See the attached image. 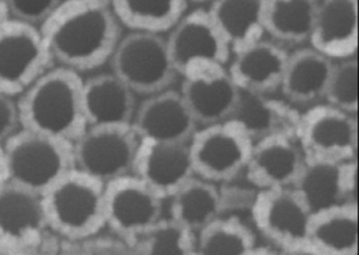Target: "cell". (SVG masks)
Returning <instances> with one entry per match:
<instances>
[{
	"mask_svg": "<svg viewBox=\"0 0 359 255\" xmlns=\"http://www.w3.org/2000/svg\"><path fill=\"white\" fill-rule=\"evenodd\" d=\"M250 255H283L281 253H278V250L275 249H269V247H256L253 250V253Z\"/></svg>",
	"mask_w": 359,
	"mask_h": 255,
	"instance_id": "cell-36",
	"label": "cell"
},
{
	"mask_svg": "<svg viewBox=\"0 0 359 255\" xmlns=\"http://www.w3.org/2000/svg\"><path fill=\"white\" fill-rule=\"evenodd\" d=\"M132 129L140 142L186 143L194 136L198 124L180 90L171 88L137 104Z\"/></svg>",
	"mask_w": 359,
	"mask_h": 255,
	"instance_id": "cell-16",
	"label": "cell"
},
{
	"mask_svg": "<svg viewBox=\"0 0 359 255\" xmlns=\"http://www.w3.org/2000/svg\"><path fill=\"white\" fill-rule=\"evenodd\" d=\"M304 160V152L294 135L273 133L255 140L244 174L257 191L291 188Z\"/></svg>",
	"mask_w": 359,
	"mask_h": 255,
	"instance_id": "cell-17",
	"label": "cell"
},
{
	"mask_svg": "<svg viewBox=\"0 0 359 255\" xmlns=\"http://www.w3.org/2000/svg\"><path fill=\"white\" fill-rule=\"evenodd\" d=\"M20 129V117L15 98L0 95V148Z\"/></svg>",
	"mask_w": 359,
	"mask_h": 255,
	"instance_id": "cell-33",
	"label": "cell"
},
{
	"mask_svg": "<svg viewBox=\"0 0 359 255\" xmlns=\"http://www.w3.org/2000/svg\"><path fill=\"white\" fill-rule=\"evenodd\" d=\"M309 243L326 255H358L357 202L312 214Z\"/></svg>",
	"mask_w": 359,
	"mask_h": 255,
	"instance_id": "cell-25",
	"label": "cell"
},
{
	"mask_svg": "<svg viewBox=\"0 0 359 255\" xmlns=\"http://www.w3.org/2000/svg\"><path fill=\"white\" fill-rule=\"evenodd\" d=\"M288 57L283 45L264 38L231 55L229 74L245 95H273L280 90Z\"/></svg>",
	"mask_w": 359,
	"mask_h": 255,
	"instance_id": "cell-19",
	"label": "cell"
},
{
	"mask_svg": "<svg viewBox=\"0 0 359 255\" xmlns=\"http://www.w3.org/2000/svg\"><path fill=\"white\" fill-rule=\"evenodd\" d=\"M309 45L331 61L357 58L358 0H319Z\"/></svg>",
	"mask_w": 359,
	"mask_h": 255,
	"instance_id": "cell-20",
	"label": "cell"
},
{
	"mask_svg": "<svg viewBox=\"0 0 359 255\" xmlns=\"http://www.w3.org/2000/svg\"><path fill=\"white\" fill-rule=\"evenodd\" d=\"M133 175L137 176L167 202L196 176L190 142H140Z\"/></svg>",
	"mask_w": 359,
	"mask_h": 255,
	"instance_id": "cell-18",
	"label": "cell"
},
{
	"mask_svg": "<svg viewBox=\"0 0 359 255\" xmlns=\"http://www.w3.org/2000/svg\"><path fill=\"white\" fill-rule=\"evenodd\" d=\"M208 13L231 55L266 38L264 0H212Z\"/></svg>",
	"mask_w": 359,
	"mask_h": 255,
	"instance_id": "cell-24",
	"label": "cell"
},
{
	"mask_svg": "<svg viewBox=\"0 0 359 255\" xmlns=\"http://www.w3.org/2000/svg\"><path fill=\"white\" fill-rule=\"evenodd\" d=\"M187 3L189 1H196V3H212V0H186Z\"/></svg>",
	"mask_w": 359,
	"mask_h": 255,
	"instance_id": "cell-40",
	"label": "cell"
},
{
	"mask_svg": "<svg viewBox=\"0 0 359 255\" xmlns=\"http://www.w3.org/2000/svg\"><path fill=\"white\" fill-rule=\"evenodd\" d=\"M18 101L20 127L73 144L86 130L82 77L53 66Z\"/></svg>",
	"mask_w": 359,
	"mask_h": 255,
	"instance_id": "cell-2",
	"label": "cell"
},
{
	"mask_svg": "<svg viewBox=\"0 0 359 255\" xmlns=\"http://www.w3.org/2000/svg\"><path fill=\"white\" fill-rule=\"evenodd\" d=\"M8 20H10V15H8V13H7V8H6L3 0H0V27H1L6 22H8Z\"/></svg>",
	"mask_w": 359,
	"mask_h": 255,
	"instance_id": "cell-37",
	"label": "cell"
},
{
	"mask_svg": "<svg viewBox=\"0 0 359 255\" xmlns=\"http://www.w3.org/2000/svg\"><path fill=\"white\" fill-rule=\"evenodd\" d=\"M357 160L306 158L292 188L303 199L311 214H315L343 203L357 202Z\"/></svg>",
	"mask_w": 359,
	"mask_h": 255,
	"instance_id": "cell-15",
	"label": "cell"
},
{
	"mask_svg": "<svg viewBox=\"0 0 359 255\" xmlns=\"http://www.w3.org/2000/svg\"><path fill=\"white\" fill-rule=\"evenodd\" d=\"M255 140L236 120L199 127L190 140L198 177L226 184L245 172Z\"/></svg>",
	"mask_w": 359,
	"mask_h": 255,
	"instance_id": "cell-6",
	"label": "cell"
},
{
	"mask_svg": "<svg viewBox=\"0 0 359 255\" xmlns=\"http://www.w3.org/2000/svg\"><path fill=\"white\" fill-rule=\"evenodd\" d=\"M222 186L194 176L167 200L168 218L191 233L217 221L228 209V198Z\"/></svg>",
	"mask_w": 359,
	"mask_h": 255,
	"instance_id": "cell-23",
	"label": "cell"
},
{
	"mask_svg": "<svg viewBox=\"0 0 359 255\" xmlns=\"http://www.w3.org/2000/svg\"><path fill=\"white\" fill-rule=\"evenodd\" d=\"M249 209L256 230L278 253L309 243L312 214L292 187L256 191Z\"/></svg>",
	"mask_w": 359,
	"mask_h": 255,
	"instance_id": "cell-9",
	"label": "cell"
},
{
	"mask_svg": "<svg viewBox=\"0 0 359 255\" xmlns=\"http://www.w3.org/2000/svg\"><path fill=\"white\" fill-rule=\"evenodd\" d=\"M77 1H83V3H95V4H107V6H109L112 0H77Z\"/></svg>",
	"mask_w": 359,
	"mask_h": 255,
	"instance_id": "cell-39",
	"label": "cell"
},
{
	"mask_svg": "<svg viewBox=\"0 0 359 255\" xmlns=\"http://www.w3.org/2000/svg\"><path fill=\"white\" fill-rule=\"evenodd\" d=\"M140 140L132 127H86L72 144L73 167L102 184L133 175Z\"/></svg>",
	"mask_w": 359,
	"mask_h": 255,
	"instance_id": "cell-7",
	"label": "cell"
},
{
	"mask_svg": "<svg viewBox=\"0 0 359 255\" xmlns=\"http://www.w3.org/2000/svg\"><path fill=\"white\" fill-rule=\"evenodd\" d=\"M296 139L306 158L335 161L357 160V116L327 104L312 105L299 117Z\"/></svg>",
	"mask_w": 359,
	"mask_h": 255,
	"instance_id": "cell-10",
	"label": "cell"
},
{
	"mask_svg": "<svg viewBox=\"0 0 359 255\" xmlns=\"http://www.w3.org/2000/svg\"><path fill=\"white\" fill-rule=\"evenodd\" d=\"M7 184L6 180V172H4V165H3V158H1V151H0V188Z\"/></svg>",
	"mask_w": 359,
	"mask_h": 255,
	"instance_id": "cell-38",
	"label": "cell"
},
{
	"mask_svg": "<svg viewBox=\"0 0 359 255\" xmlns=\"http://www.w3.org/2000/svg\"><path fill=\"white\" fill-rule=\"evenodd\" d=\"M164 203L137 176L117 179L105 184V227L132 244L163 218Z\"/></svg>",
	"mask_w": 359,
	"mask_h": 255,
	"instance_id": "cell-11",
	"label": "cell"
},
{
	"mask_svg": "<svg viewBox=\"0 0 359 255\" xmlns=\"http://www.w3.org/2000/svg\"><path fill=\"white\" fill-rule=\"evenodd\" d=\"M284 255H326L325 253H322L320 250H318V249H315L312 244L310 243H307V244H304V246H302V247H297V249H294V251H290V253H287V254Z\"/></svg>",
	"mask_w": 359,
	"mask_h": 255,
	"instance_id": "cell-35",
	"label": "cell"
},
{
	"mask_svg": "<svg viewBox=\"0 0 359 255\" xmlns=\"http://www.w3.org/2000/svg\"><path fill=\"white\" fill-rule=\"evenodd\" d=\"M51 234L42 196L4 184L0 188V255H27Z\"/></svg>",
	"mask_w": 359,
	"mask_h": 255,
	"instance_id": "cell-13",
	"label": "cell"
},
{
	"mask_svg": "<svg viewBox=\"0 0 359 255\" xmlns=\"http://www.w3.org/2000/svg\"><path fill=\"white\" fill-rule=\"evenodd\" d=\"M291 116V109L272 99V95L259 96L243 93L233 120L245 127L253 140H257L273 133H292L296 136L300 116Z\"/></svg>",
	"mask_w": 359,
	"mask_h": 255,
	"instance_id": "cell-29",
	"label": "cell"
},
{
	"mask_svg": "<svg viewBox=\"0 0 359 255\" xmlns=\"http://www.w3.org/2000/svg\"><path fill=\"white\" fill-rule=\"evenodd\" d=\"M53 66L81 74L109 64L123 27L111 6L64 0L39 26Z\"/></svg>",
	"mask_w": 359,
	"mask_h": 255,
	"instance_id": "cell-1",
	"label": "cell"
},
{
	"mask_svg": "<svg viewBox=\"0 0 359 255\" xmlns=\"http://www.w3.org/2000/svg\"><path fill=\"white\" fill-rule=\"evenodd\" d=\"M51 67L39 27L13 19L0 27V95L18 99Z\"/></svg>",
	"mask_w": 359,
	"mask_h": 255,
	"instance_id": "cell-8",
	"label": "cell"
},
{
	"mask_svg": "<svg viewBox=\"0 0 359 255\" xmlns=\"http://www.w3.org/2000/svg\"><path fill=\"white\" fill-rule=\"evenodd\" d=\"M323 102L343 112H358V62L357 58L335 61L327 82Z\"/></svg>",
	"mask_w": 359,
	"mask_h": 255,
	"instance_id": "cell-31",
	"label": "cell"
},
{
	"mask_svg": "<svg viewBox=\"0 0 359 255\" xmlns=\"http://www.w3.org/2000/svg\"><path fill=\"white\" fill-rule=\"evenodd\" d=\"M111 8L123 29L165 35L187 13L186 0H112Z\"/></svg>",
	"mask_w": 359,
	"mask_h": 255,
	"instance_id": "cell-27",
	"label": "cell"
},
{
	"mask_svg": "<svg viewBox=\"0 0 359 255\" xmlns=\"http://www.w3.org/2000/svg\"><path fill=\"white\" fill-rule=\"evenodd\" d=\"M64 0H3L10 19L39 27Z\"/></svg>",
	"mask_w": 359,
	"mask_h": 255,
	"instance_id": "cell-32",
	"label": "cell"
},
{
	"mask_svg": "<svg viewBox=\"0 0 359 255\" xmlns=\"http://www.w3.org/2000/svg\"><path fill=\"white\" fill-rule=\"evenodd\" d=\"M257 247L256 235L236 215H224L193 233L189 255H250Z\"/></svg>",
	"mask_w": 359,
	"mask_h": 255,
	"instance_id": "cell-28",
	"label": "cell"
},
{
	"mask_svg": "<svg viewBox=\"0 0 359 255\" xmlns=\"http://www.w3.org/2000/svg\"><path fill=\"white\" fill-rule=\"evenodd\" d=\"M109 64L111 71L142 98L171 89L180 80L165 35L132 32L123 35Z\"/></svg>",
	"mask_w": 359,
	"mask_h": 255,
	"instance_id": "cell-5",
	"label": "cell"
},
{
	"mask_svg": "<svg viewBox=\"0 0 359 255\" xmlns=\"http://www.w3.org/2000/svg\"><path fill=\"white\" fill-rule=\"evenodd\" d=\"M319 0H264L265 34L280 45L310 41Z\"/></svg>",
	"mask_w": 359,
	"mask_h": 255,
	"instance_id": "cell-26",
	"label": "cell"
},
{
	"mask_svg": "<svg viewBox=\"0 0 359 255\" xmlns=\"http://www.w3.org/2000/svg\"><path fill=\"white\" fill-rule=\"evenodd\" d=\"M0 151L7 184L39 196L74 168L72 144L23 127Z\"/></svg>",
	"mask_w": 359,
	"mask_h": 255,
	"instance_id": "cell-4",
	"label": "cell"
},
{
	"mask_svg": "<svg viewBox=\"0 0 359 255\" xmlns=\"http://www.w3.org/2000/svg\"><path fill=\"white\" fill-rule=\"evenodd\" d=\"M334 62L311 48L290 53L278 92L291 105L320 104Z\"/></svg>",
	"mask_w": 359,
	"mask_h": 255,
	"instance_id": "cell-22",
	"label": "cell"
},
{
	"mask_svg": "<svg viewBox=\"0 0 359 255\" xmlns=\"http://www.w3.org/2000/svg\"><path fill=\"white\" fill-rule=\"evenodd\" d=\"M191 240V231L163 216L132 244L137 255H189Z\"/></svg>",
	"mask_w": 359,
	"mask_h": 255,
	"instance_id": "cell-30",
	"label": "cell"
},
{
	"mask_svg": "<svg viewBox=\"0 0 359 255\" xmlns=\"http://www.w3.org/2000/svg\"><path fill=\"white\" fill-rule=\"evenodd\" d=\"M167 48L180 77L202 67L228 66L231 51L208 10L187 11L167 32Z\"/></svg>",
	"mask_w": 359,
	"mask_h": 255,
	"instance_id": "cell-12",
	"label": "cell"
},
{
	"mask_svg": "<svg viewBox=\"0 0 359 255\" xmlns=\"http://www.w3.org/2000/svg\"><path fill=\"white\" fill-rule=\"evenodd\" d=\"M51 235H53V233L50 234L48 240H45V243L38 250H35L33 253L27 255H62L61 254V250H60L61 243L55 240L57 235L54 238Z\"/></svg>",
	"mask_w": 359,
	"mask_h": 255,
	"instance_id": "cell-34",
	"label": "cell"
},
{
	"mask_svg": "<svg viewBox=\"0 0 359 255\" xmlns=\"http://www.w3.org/2000/svg\"><path fill=\"white\" fill-rule=\"evenodd\" d=\"M137 96L112 71L82 78L88 127H132Z\"/></svg>",
	"mask_w": 359,
	"mask_h": 255,
	"instance_id": "cell-21",
	"label": "cell"
},
{
	"mask_svg": "<svg viewBox=\"0 0 359 255\" xmlns=\"http://www.w3.org/2000/svg\"><path fill=\"white\" fill-rule=\"evenodd\" d=\"M49 230L58 238L80 240L105 227V184L74 168L42 195Z\"/></svg>",
	"mask_w": 359,
	"mask_h": 255,
	"instance_id": "cell-3",
	"label": "cell"
},
{
	"mask_svg": "<svg viewBox=\"0 0 359 255\" xmlns=\"http://www.w3.org/2000/svg\"><path fill=\"white\" fill-rule=\"evenodd\" d=\"M180 95L198 127L231 120L243 92L230 77L228 66L202 67L180 77Z\"/></svg>",
	"mask_w": 359,
	"mask_h": 255,
	"instance_id": "cell-14",
	"label": "cell"
}]
</instances>
